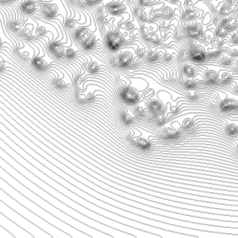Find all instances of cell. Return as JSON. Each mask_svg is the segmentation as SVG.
Segmentation results:
<instances>
[{"label": "cell", "mask_w": 238, "mask_h": 238, "mask_svg": "<svg viewBox=\"0 0 238 238\" xmlns=\"http://www.w3.org/2000/svg\"><path fill=\"white\" fill-rule=\"evenodd\" d=\"M194 126V121L188 118V119H185L183 121V128H191L192 126Z\"/></svg>", "instance_id": "484cf974"}, {"label": "cell", "mask_w": 238, "mask_h": 238, "mask_svg": "<svg viewBox=\"0 0 238 238\" xmlns=\"http://www.w3.org/2000/svg\"><path fill=\"white\" fill-rule=\"evenodd\" d=\"M65 55H66L67 58H74V55H75V52H74V50H73V49H68L67 51L65 52Z\"/></svg>", "instance_id": "83f0119b"}, {"label": "cell", "mask_w": 238, "mask_h": 238, "mask_svg": "<svg viewBox=\"0 0 238 238\" xmlns=\"http://www.w3.org/2000/svg\"><path fill=\"white\" fill-rule=\"evenodd\" d=\"M22 9L23 11L26 12V13H29V14H32L35 11V6H34V4L31 1H29V2H26V3H24L23 4V6H22Z\"/></svg>", "instance_id": "9a60e30c"}, {"label": "cell", "mask_w": 238, "mask_h": 238, "mask_svg": "<svg viewBox=\"0 0 238 238\" xmlns=\"http://www.w3.org/2000/svg\"><path fill=\"white\" fill-rule=\"evenodd\" d=\"M236 90H237V91H238V87H237V88H236Z\"/></svg>", "instance_id": "f35d334b"}, {"label": "cell", "mask_w": 238, "mask_h": 238, "mask_svg": "<svg viewBox=\"0 0 238 238\" xmlns=\"http://www.w3.org/2000/svg\"><path fill=\"white\" fill-rule=\"evenodd\" d=\"M149 109L154 114L159 115L162 114L164 112V107L162 105L161 103H159L158 100H152L149 103Z\"/></svg>", "instance_id": "277c9868"}, {"label": "cell", "mask_w": 238, "mask_h": 238, "mask_svg": "<svg viewBox=\"0 0 238 238\" xmlns=\"http://www.w3.org/2000/svg\"><path fill=\"white\" fill-rule=\"evenodd\" d=\"M41 11L43 13V15H45L46 17L51 18L54 17L57 13V8L54 5H45V6L42 7Z\"/></svg>", "instance_id": "8992f818"}, {"label": "cell", "mask_w": 238, "mask_h": 238, "mask_svg": "<svg viewBox=\"0 0 238 238\" xmlns=\"http://www.w3.org/2000/svg\"><path fill=\"white\" fill-rule=\"evenodd\" d=\"M195 86H196V84H195V82H194V80L189 79V80H187L186 82H185V87L188 88V89H194L195 88Z\"/></svg>", "instance_id": "cb8c5ba5"}, {"label": "cell", "mask_w": 238, "mask_h": 238, "mask_svg": "<svg viewBox=\"0 0 238 238\" xmlns=\"http://www.w3.org/2000/svg\"><path fill=\"white\" fill-rule=\"evenodd\" d=\"M191 59L197 62H204L206 60V53L200 48H195L191 52Z\"/></svg>", "instance_id": "5b68a950"}, {"label": "cell", "mask_w": 238, "mask_h": 238, "mask_svg": "<svg viewBox=\"0 0 238 238\" xmlns=\"http://www.w3.org/2000/svg\"><path fill=\"white\" fill-rule=\"evenodd\" d=\"M232 42L234 44H238V34H235L232 37Z\"/></svg>", "instance_id": "1f68e13d"}, {"label": "cell", "mask_w": 238, "mask_h": 238, "mask_svg": "<svg viewBox=\"0 0 238 238\" xmlns=\"http://www.w3.org/2000/svg\"><path fill=\"white\" fill-rule=\"evenodd\" d=\"M108 11H109V12L111 14L117 15V14L122 13L125 11V7L123 6V5L118 4V3L112 4V5H110V6L108 7Z\"/></svg>", "instance_id": "8fae6325"}, {"label": "cell", "mask_w": 238, "mask_h": 238, "mask_svg": "<svg viewBox=\"0 0 238 238\" xmlns=\"http://www.w3.org/2000/svg\"><path fill=\"white\" fill-rule=\"evenodd\" d=\"M226 130L229 135H234L238 132V126L235 124H230L227 126Z\"/></svg>", "instance_id": "d6986e66"}, {"label": "cell", "mask_w": 238, "mask_h": 238, "mask_svg": "<svg viewBox=\"0 0 238 238\" xmlns=\"http://www.w3.org/2000/svg\"><path fill=\"white\" fill-rule=\"evenodd\" d=\"M163 138L165 139H177L180 136V132L176 128H166L163 131Z\"/></svg>", "instance_id": "30bf717a"}, {"label": "cell", "mask_w": 238, "mask_h": 238, "mask_svg": "<svg viewBox=\"0 0 238 238\" xmlns=\"http://www.w3.org/2000/svg\"><path fill=\"white\" fill-rule=\"evenodd\" d=\"M123 120L126 124H129L132 122V116H131L128 113H124L123 114Z\"/></svg>", "instance_id": "d4e9b609"}, {"label": "cell", "mask_w": 238, "mask_h": 238, "mask_svg": "<svg viewBox=\"0 0 238 238\" xmlns=\"http://www.w3.org/2000/svg\"><path fill=\"white\" fill-rule=\"evenodd\" d=\"M206 81L207 83H216L218 81V74L213 70H210L206 73Z\"/></svg>", "instance_id": "7c38bea8"}, {"label": "cell", "mask_w": 238, "mask_h": 238, "mask_svg": "<svg viewBox=\"0 0 238 238\" xmlns=\"http://www.w3.org/2000/svg\"><path fill=\"white\" fill-rule=\"evenodd\" d=\"M137 144H138L139 147L143 148V149H149L150 148V143L145 139H138L137 140Z\"/></svg>", "instance_id": "ac0fdd59"}, {"label": "cell", "mask_w": 238, "mask_h": 238, "mask_svg": "<svg viewBox=\"0 0 238 238\" xmlns=\"http://www.w3.org/2000/svg\"><path fill=\"white\" fill-rule=\"evenodd\" d=\"M228 33H229V30L226 29V28H224V27H222V26L217 30V35H218L219 37H225V35L228 34Z\"/></svg>", "instance_id": "44dd1931"}, {"label": "cell", "mask_w": 238, "mask_h": 238, "mask_svg": "<svg viewBox=\"0 0 238 238\" xmlns=\"http://www.w3.org/2000/svg\"><path fill=\"white\" fill-rule=\"evenodd\" d=\"M86 1H87V3H88L89 5H93V4L100 2V0H86Z\"/></svg>", "instance_id": "836d02e7"}, {"label": "cell", "mask_w": 238, "mask_h": 238, "mask_svg": "<svg viewBox=\"0 0 238 238\" xmlns=\"http://www.w3.org/2000/svg\"><path fill=\"white\" fill-rule=\"evenodd\" d=\"M50 51H51L55 56L58 58H62L63 57V55L65 54L64 52V48L62 45H60L58 43H53L52 45H50Z\"/></svg>", "instance_id": "52a82bcc"}, {"label": "cell", "mask_w": 238, "mask_h": 238, "mask_svg": "<svg viewBox=\"0 0 238 238\" xmlns=\"http://www.w3.org/2000/svg\"><path fill=\"white\" fill-rule=\"evenodd\" d=\"M121 96H122V99L128 103H138L140 100L138 92L130 88L124 89L122 91V93H121Z\"/></svg>", "instance_id": "7a4b0ae2"}, {"label": "cell", "mask_w": 238, "mask_h": 238, "mask_svg": "<svg viewBox=\"0 0 238 238\" xmlns=\"http://www.w3.org/2000/svg\"><path fill=\"white\" fill-rule=\"evenodd\" d=\"M4 66H5L4 63H3V62H0V72L4 70Z\"/></svg>", "instance_id": "e575fe53"}, {"label": "cell", "mask_w": 238, "mask_h": 238, "mask_svg": "<svg viewBox=\"0 0 238 238\" xmlns=\"http://www.w3.org/2000/svg\"><path fill=\"white\" fill-rule=\"evenodd\" d=\"M183 72L187 77H193V75L194 74V70L191 65H185V66L183 67Z\"/></svg>", "instance_id": "ffe728a7"}, {"label": "cell", "mask_w": 238, "mask_h": 238, "mask_svg": "<svg viewBox=\"0 0 238 238\" xmlns=\"http://www.w3.org/2000/svg\"><path fill=\"white\" fill-rule=\"evenodd\" d=\"M124 42V37L119 32H113L108 34L107 37V45L110 48L116 49L118 48Z\"/></svg>", "instance_id": "6da1fadb"}, {"label": "cell", "mask_w": 238, "mask_h": 238, "mask_svg": "<svg viewBox=\"0 0 238 238\" xmlns=\"http://www.w3.org/2000/svg\"><path fill=\"white\" fill-rule=\"evenodd\" d=\"M75 37H77V38L78 40H80V41H84V40L88 37V32H87V30L86 29H79L78 31L77 32V34H75Z\"/></svg>", "instance_id": "e0dca14e"}, {"label": "cell", "mask_w": 238, "mask_h": 238, "mask_svg": "<svg viewBox=\"0 0 238 238\" xmlns=\"http://www.w3.org/2000/svg\"><path fill=\"white\" fill-rule=\"evenodd\" d=\"M159 58V55L156 53V52H154V51H153V52H151L150 54H149V56H148V60H151V62H154V60H156Z\"/></svg>", "instance_id": "4316f807"}, {"label": "cell", "mask_w": 238, "mask_h": 238, "mask_svg": "<svg viewBox=\"0 0 238 238\" xmlns=\"http://www.w3.org/2000/svg\"><path fill=\"white\" fill-rule=\"evenodd\" d=\"M1 44H2V40H1V38H0V46H1Z\"/></svg>", "instance_id": "74e56055"}, {"label": "cell", "mask_w": 238, "mask_h": 238, "mask_svg": "<svg viewBox=\"0 0 238 238\" xmlns=\"http://www.w3.org/2000/svg\"><path fill=\"white\" fill-rule=\"evenodd\" d=\"M171 58V56L169 54H166V56H165V59H166V60H168L169 59Z\"/></svg>", "instance_id": "d590c367"}, {"label": "cell", "mask_w": 238, "mask_h": 238, "mask_svg": "<svg viewBox=\"0 0 238 238\" xmlns=\"http://www.w3.org/2000/svg\"><path fill=\"white\" fill-rule=\"evenodd\" d=\"M33 63L34 64V66H35V67L38 68V69H40V70H44V69L47 68V66H48L47 62H46L43 59H39V58L34 59V60H33Z\"/></svg>", "instance_id": "2e32d148"}, {"label": "cell", "mask_w": 238, "mask_h": 238, "mask_svg": "<svg viewBox=\"0 0 238 238\" xmlns=\"http://www.w3.org/2000/svg\"><path fill=\"white\" fill-rule=\"evenodd\" d=\"M186 34L190 37H199L202 34L201 28L197 25H191V26L187 27L186 29Z\"/></svg>", "instance_id": "ba28073f"}, {"label": "cell", "mask_w": 238, "mask_h": 238, "mask_svg": "<svg viewBox=\"0 0 238 238\" xmlns=\"http://www.w3.org/2000/svg\"><path fill=\"white\" fill-rule=\"evenodd\" d=\"M98 70H99V65L97 63H96V62L91 63V65H90V71H91V72L95 73V72H97Z\"/></svg>", "instance_id": "f1b7e54d"}, {"label": "cell", "mask_w": 238, "mask_h": 238, "mask_svg": "<svg viewBox=\"0 0 238 238\" xmlns=\"http://www.w3.org/2000/svg\"><path fill=\"white\" fill-rule=\"evenodd\" d=\"M220 109L223 112L238 109V100L234 99H226L220 104Z\"/></svg>", "instance_id": "3957f363"}, {"label": "cell", "mask_w": 238, "mask_h": 238, "mask_svg": "<svg viewBox=\"0 0 238 238\" xmlns=\"http://www.w3.org/2000/svg\"><path fill=\"white\" fill-rule=\"evenodd\" d=\"M221 26L230 31V30L234 29L236 27V22H234V20H223L221 22Z\"/></svg>", "instance_id": "4fadbf2b"}, {"label": "cell", "mask_w": 238, "mask_h": 238, "mask_svg": "<svg viewBox=\"0 0 238 238\" xmlns=\"http://www.w3.org/2000/svg\"><path fill=\"white\" fill-rule=\"evenodd\" d=\"M232 54L234 55V56H236V55H238V50H234V51H232Z\"/></svg>", "instance_id": "8d00e7d4"}, {"label": "cell", "mask_w": 238, "mask_h": 238, "mask_svg": "<svg viewBox=\"0 0 238 238\" xmlns=\"http://www.w3.org/2000/svg\"><path fill=\"white\" fill-rule=\"evenodd\" d=\"M82 43L84 45V48H85L90 49V48H92L94 46H95V38L93 37H88Z\"/></svg>", "instance_id": "5bb4252c"}, {"label": "cell", "mask_w": 238, "mask_h": 238, "mask_svg": "<svg viewBox=\"0 0 238 238\" xmlns=\"http://www.w3.org/2000/svg\"><path fill=\"white\" fill-rule=\"evenodd\" d=\"M195 17V12L193 11H187L184 15H183V19L186 20V21H189V20H192Z\"/></svg>", "instance_id": "7402d4cb"}, {"label": "cell", "mask_w": 238, "mask_h": 238, "mask_svg": "<svg viewBox=\"0 0 238 238\" xmlns=\"http://www.w3.org/2000/svg\"><path fill=\"white\" fill-rule=\"evenodd\" d=\"M232 79V75L230 74H223L221 75V77H220V82L221 83H228L229 81H231Z\"/></svg>", "instance_id": "603a6c76"}, {"label": "cell", "mask_w": 238, "mask_h": 238, "mask_svg": "<svg viewBox=\"0 0 238 238\" xmlns=\"http://www.w3.org/2000/svg\"><path fill=\"white\" fill-rule=\"evenodd\" d=\"M221 62L223 63L224 65H229V64H231L232 60H231V59H229V58H224L223 60H221Z\"/></svg>", "instance_id": "d6a6232c"}, {"label": "cell", "mask_w": 238, "mask_h": 238, "mask_svg": "<svg viewBox=\"0 0 238 238\" xmlns=\"http://www.w3.org/2000/svg\"><path fill=\"white\" fill-rule=\"evenodd\" d=\"M157 116H158V119H156V120H157V123H158L159 125L164 124V122H165V118L163 117V115H162V114H159V115H157Z\"/></svg>", "instance_id": "f546056e"}, {"label": "cell", "mask_w": 238, "mask_h": 238, "mask_svg": "<svg viewBox=\"0 0 238 238\" xmlns=\"http://www.w3.org/2000/svg\"><path fill=\"white\" fill-rule=\"evenodd\" d=\"M189 97L192 99V100H196L197 99V96L194 94V89H191V91L189 92Z\"/></svg>", "instance_id": "4dcf8cb0"}, {"label": "cell", "mask_w": 238, "mask_h": 238, "mask_svg": "<svg viewBox=\"0 0 238 238\" xmlns=\"http://www.w3.org/2000/svg\"><path fill=\"white\" fill-rule=\"evenodd\" d=\"M132 60H133L132 54H131L130 52H125V53L120 55L119 63H120L121 66L126 67V66H128V65L130 64V62H132Z\"/></svg>", "instance_id": "9c48e42d"}]
</instances>
